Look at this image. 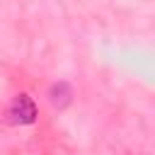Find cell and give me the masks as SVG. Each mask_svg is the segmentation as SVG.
Masks as SVG:
<instances>
[{
	"mask_svg": "<svg viewBox=\"0 0 155 155\" xmlns=\"http://www.w3.org/2000/svg\"><path fill=\"white\" fill-rule=\"evenodd\" d=\"M10 121L12 124H19V126H29L36 121V104L29 94H17L10 104Z\"/></svg>",
	"mask_w": 155,
	"mask_h": 155,
	"instance_id": "obj_1",
	"label": "cell"
},
{
	"mask_svg": "<svg viewBox=\"0 0 155 155\" xmlns=\"http://www.w3.org/2000/svg\"><path fill=\"white\" fill-rule=\"evenodd\" d=\"M48 97H51V104H53V107L63 109V107L70 104V87H68L65 82H56V85L51 87Z\"/></svg>",
	"mask_w": 155,
	"mask_h": 155,
	"instance_id": "obj_2",
	"label": "cell"
}]
</instances>
